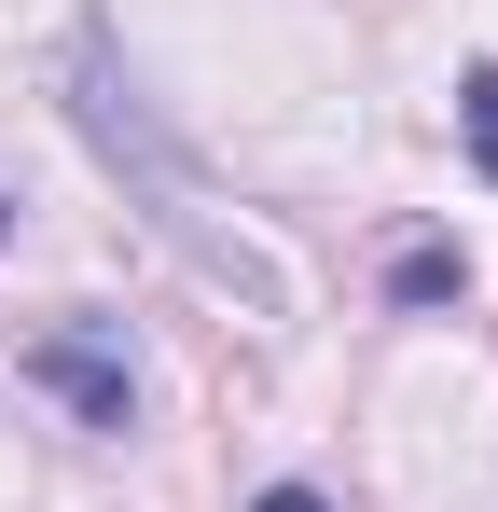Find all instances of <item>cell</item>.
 I'll use <instances>...</instances> for the list:
<instances>
[{"label": "cell", "mask_w": 498, "mask_h": 512, "mask_svg": "<svg viewBox=\"0 0 498 512\" xmlns=\"http://www.w3.org/2000/svg\"><path fill=\"white\" fill-rule=\"evenodd\" d=\"M28 374H42L83 429H125V416H139V360H125V333H111V319H56V333L28 346Z\"/></svg>", "instance_id": "obj_1"}, {"label": "cell", "mask_w": 498, "mask_h": 512, "mask_svg": "<svg viewBox=\"0 0 498 512\" xmlns=\"http://www.w3.org/2000/svg\"><path fill=\"white\" fill-rule=\"evenodd\" d=\"M388 291H402V305H457V291H471V263L443 250V236H415V250L388 263Z\"/></svg>", "instance_id": "obj_2"}, {"label": "cell", "mask_w": 498, "mask_h": 512, "mask_svg": "<svg viewBox=\"0 0 498 512\" xmlns=\"http://www.w3.org/2000/svg\"><path fill=\"white\" fill-rule=\"evenodd\" d=\"M457 125H471V167L498 180V56L471 70V84H457Z\"/></svg>", "instance_id": "obj_3"}, {"label": "cell", "mask_w": 498, "mask_h": 512, "mask_svg": "<svg viewBox=\"0 0 498 512\" xmlns=\"http://www.w3.org/2000/svg\"><path fill=\"white\" fill-rule=\"evenodd\" d=\"M249 512H332V499H319V485H263Z\"/></svg>", "instance_id": "obj_4"}, {"label": "cell", "mask_w": 498, "mask_h": 512, "mask_svg": "<svg viewBox=\"0 0 498 512\" xmlns=\"http://www.w3.org/2000/svg\"><path fill=\"white\" fill-rule=\"evenodd\" d=\"M0 236H14V208H0Z\"/></svg>", "instance_id": "obj_5"}]
</instances>
